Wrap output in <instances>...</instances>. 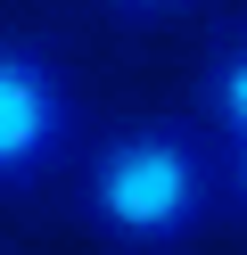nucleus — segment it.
Masks as SVG:
<instances>
[{
  "label": "nucleus",
  "instance_id": "f03ea898",
  "mask_svg": "<svg viewBox=\"0 0 247 255\" xmlns=\"http://www.w3.org/2000/svg\"><path fill=\"white\" fill-rule=\"evenodd\" d=\"M82 148V99L58 58L0 33V189H33Z\"/></svg>",
  "mask_w": 247,
  "mask_h": 255
},
{
  "label": "nucleus",
  "instance_id": "7ed1b4c3",
  "mask_svg": "<svg viewBox=\"0 0 247 255\" xmlns=\"http://www.w3.org/2000/svg\"><path fill=\"white\" fill-rule=\"evenodd\" d=\"M198 99H206V132L214 140H247V41H231V50L206 66Z\"/></svg>",
  "mask_w": 247,
  "mask_h": 255
},
{
  "label": "nucleus",
  "instance_id": "423d86ee",
  "mask_svg": "<svg viewBox=\"0 0 247 255\" xmlns=\"http://www.w3.org/2000/svg\"><path fill=\"white\" fill-rule=\"evenodd\" d=\"M239 41H247V33H239Z\"/></svg>",
  "mask_w": 247,
  "mask_h": 255
},
{
  "label": "nucleus",
  "instance_id": "20e7f679",
  "mask_svg": "<svg viewBox=\"0 0 247 255\" xmlns=\"http://www.w3.org/2000/svg\"><path fill=\"white\" fill-rule=\"evenodd\" d=\"M223 198L247 206V140H223Z\"/></svg>",
  "mask_w": 247,
  "mask_h": 255
},
{
  "label": "nucleus",
  "instance_id": "f257e3e1",
  "mask_svg": "<svg viewBox=\"0 0 247 255\" xmlns=\"http://www.w3.org/2000/svg\"><path fill=\"white\" fill-rule=\"evenodd\" d=\"M223 214V140L181 116L115 124L82 148V222L124 255H173Z\"/></svg>",
  "mask_w": 247,
  "mask_h": 255
},
{
  "label": "nucleus",
  "instance_id": "39448f33",
  "mask_svg": "<svg viewBox=\"0 0 247 255\" xmlns=\"http://www.w3.org/2000/svg\"><path fill=\"white\" fill-rule=\"evenodd\" d=\"M99 8H115V17H181L198 0H99Z\"/></svg>",
  "mask_w": 247,
  "mask_h": 255
}]
</instances>
